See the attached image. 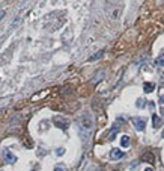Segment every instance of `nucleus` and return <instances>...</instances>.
Listing matches in <instances>:
<instances>
[{
  "instance_id": "11",
  "label": "nucleus",
  "mask_w": 164,
  "mask_h": 171,
  "mask_svg": "<svg viewBox=\"0 0 164 171\" xmlns=\"http://www.w3.org/2000/svg\"><path fill=\"white\" fill-rule=\"evenodd\" d=\"M157 64H158V65H161V67H164V55H160L157 58Z\"/></svg>"
},
{
  "instance_id": "9",
  "label": "nucleus",
  "mask_w": 164,
  "mask_h": 171,
  "mask_svg": "<svg viewBox=\"0 0 164 171\" xmlns=\"http://www.w3.org/2000/svg\"><path fill=\"white\" fill-rule=\"evenodd\" d=\"M152 120H154V127H160L161 126V120L158 118L155 114H152Z\"/></svg>"
},
{
  "instance_id": "10",
  "label": "nucleus",
  "mask_w": 164,
  "mask_h": 171,
  "mask_svg": "<svg viewBox=\"0 0 164 171\" xmlns=\"http://www.w3.org/2000/svg\"><path fill=\"white\" fill-rule=\"evenodd\" d=\"M99 56H102V50H99L98 53H95L93 56H91V58H89V61H95V59H98Z\"/></svg>"
},
{
  "instance_id": "2",
  "label": "nucleus",
  "mask_w": 164,
  "mask_h": 171,
  "mask_svg": "<svg viewBox=\"0 0 164 171\" xmlns=\"http://www.w3.org/2000/svg\"><path fill=\"white\" fill-rule=\"evenodd\" d=\"M107 9L108 11V15L112 18H119V15H120V11H122V5H120L118 0H116V3H113V0H107Z\"/></svg>"
},
{
  "instance_id": "3",
  "label": "nucleus",
  "mask_w": 164,
  "mask_h": 171,
  "mask_svg": "<svg viewBox=\"0 0 164 171\" xmlns=\"http://www.w3.org/2000/svg\"><path fill=\"white\" fill-rule=\"evenodd\" d=\"M131 121H133L136 130H139V132H143L145 130V127H146V120L145 118H139V117H136V118H133Z\"/></svg>"
},
{
  "instance_id": "18",
  "label": "nucleus",
  "mask_w": 164,
  "mask_h": 171,
  "mask_svg": "<svg viewBox=\"0 0 164 171\" xmlns=\"http://www.w3.org/2000/svg\"><path fill=\"white\" fill-rule=\"evenodd\" d=\"M163 138H164V130H163Z\"/></svg>"
},
{
  "instance_id": "15",
  "label": "nucleus",
  "mask_w": 164,
  "mask_h": 171,
  "mask_svg": "<svg viewBox=\"0 0 164 171\" xmlns=\"http://www.w3.org/2000/svg\"><path fill=\"white\" fill-rule=\"evenodd\" d=\"M54 171H65V170H63V167H60V165H57V167L54 168Z\"/></svg>"
},
{
  "instance_id": "17",
  "label": "nucleus",
  "mask_w": 164,
  "mask_h": 171,
  "mask_svg": "<svg viewBox=\"0 0 164 171\" xmlns=\"http://www.w3.org/2000/svg\"><path fill=\"white\" fill-rule=\"evenodd\" d=\"M145 171H152V168H146Z\"/></svg>"
},
{
  "instance_id": "4",
  "label": "nucleus",
  "mask_w": 164,
  "mask_h": 171,
  "mask_svg": "<svg viewBox=\"0 0 164 171\" xmlns=\"http://www.w3.org/2000/svg\"><path fill=\"white\" fill-rule=\"evenodd\" d=\"M53 121H54V124L57 127H60V129H68V126H69V121L66 118H63V117H54Z\"/></svg>"
},
{
  "instance_id": "16",
  "label": "nucleus",
  "mask_w": 164,
  "mask_h": 171,
  "mask_svg": "<svg viewBox=\"0 0 164 171\" xmlns=\"http://www.w3.org/2000/svg\"><path fill=\"white\" fill-rule=\"evenodd\" d=\"M5 17V11H0V20H2Z\"/></svg>"
},
{
  "instance_id": "8",
  "label": "nucleus",
  "mask_w": 164,
  "mask_h": 171,
  "mask_svg": "<svg viewBox=\"0 0 164 171\" xmlns=\"http://www.w3.org/2000/svg\"><path fill=\"white\" fill-rule=\"evenodd\" d=\"M120 146H122V147H128L130 146V136H122V138H120Z\"/></svg>"
},
{
  "instance_id": "13",
  "label": "nucleus",
  "mask_w": 164,
  "mask_h": 171,
  "mask_svg": "<svg viewBox=\"0 0 164 171\" xmlns=\"http://www.w3.org/2000/svg\"><path fill=\"white\" fill-rule=\"evenodd\" d=\"M160 106H161V111H164V95H161L160 99Z\"/></svg>"
},
{
  "instance_id": "14",
  "label": "nucleus",
  "mask_w": 164,
  "mask_h": 171,
  "mask_svg": "<svg viewBox=\"0 0 164 171\" xmlns=\"http://www.w3.org/2000/svg\"><path fill=\"white\" fill-rule=\"evenodd\" d=\"M56 153L59 154V156H62V154L65 153V150H63V148H57V150H56Z\"/></svg>"
},
{
  "instance_id": "1",
  "label": "nucleus",
  "mask_w": 164,
  "mask_h": 171,
  "mask_svg": "<svg viewBox=\"0 0 164 171\" xmlns=\"http://www.w3.org/2000/svg\"><path fill=\"white\" fill-rule=\"evenodd\" d=\"M77 127L80 130V135L83 139H87V136L91 135L93 129V118L91 114H83L77 118Z\"/></svg>"
},
{
  "instance_id": "12",
  "label": "nucleus",
  "mask_w": 164,
  "mask_h": 171,
  "mask_svg": "<svg viewBox=\"0 0 164 171\" xmlns=\"http://www.w3.org/2000/svg\"><path fill=\"white\" fill-rule=\"evenodd\" d=\"M137 106H139V108H143V105H145V99H139L137 100V103H136Z\"/></svg>"
},
{
  "instance_id": "7",
  "label": "nucleus",
  "mask_w": 164,
  "mask_h": 171,
  "mask_svg": "<svg viewBox=\"0 0 164 171\" xmlns=\"http://www.w3.org/2000/svg\"><path fill=\"white\" fill-rule=\"evenodd\" d=\"M154 89H155V85H154V83L146 82V83L143 85V91H145V93H152Z\"/></svg>"
},
{
  "instance_id": "5",
  "label": "nucleus",
  "mask_w": 164,
  "mask_h": 171,
  "mask_svg": "<svg viewBox=\"0 0 164 171\" xmlns=\"http://www.w3.org/2000/svg\"><path fill=\"white\" fill-rule=\"evenodd\" d=\"M3 158L5 161L9 162V164H14L15 161H17V158H15V154L9 150V148H3Z\"/></svg>"
},
{
  "instance_id": "6",
  "label": "nucleus",
  "mask_w": 164,
  "mask_h": 171,
  "mask_svg": "<svg viewBox=\"0 0 164 171\" xmlns=\"http://www.w3.org/2000/svg\"><path fill=\"white\" fill-rule=\"evenodd\" d=\"M110 158L114 159V161H118V159L124 158V152H120L119 148H113V150L110 152Z\"/></svg>"
}]
</instances>
